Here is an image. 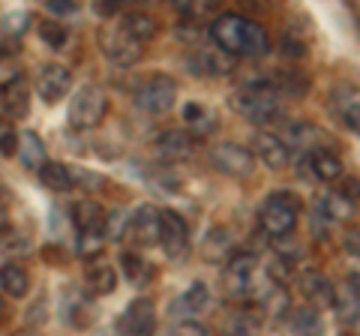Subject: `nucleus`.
Here are the masks:
<instances>
[{"label":"nucleus","instance_id":"1","mask_svg":"<svg viewBox=\"0 0 360 336\" xmlns=\"http://www.w3.org/2000/svg\"><path fill=\"white\" fill-rule=\"evenodd\" d=\"M210 39L217 42V49L229 58H267L270 54V37L267 30L258 25V21H250L240 13H222L213 18L210 25Z\"/></svg>","mask_w":360,"mask_h":336},{"label":"nucleus","instance_id":"2","mask_svg":"<svg viewBox=\"0 0 360 336\" xmlns=\"http://www.w3.org/2000/svg\"><path fill=\"white\" fill-rule=\"evenodd\" d=\"M229 105L250 123H276L285 117L283 99L270 91L267 78H258V82H250L240 91H234L229 96Z\"/></svg>","mask_w":360,"mask_h":336},{"label":"nucleus","instance_id":"3","mask_svg":"<svg viewBox=\"0 0 360 336\" xmlns=\"http://www.w3.org/2000/svg\"><path fill=\"white\" fill-rule=\"evenodd\" d=\"M300 214V195H295L291 189H276L270 193L267 201L258 207V226H262L270 238H288L297 226Z\"/></svg>","mask_w":360,"mask_h":336},{"label":"nucleus","instance_id":"4","mask_svg":"<svg viewBox=\"0 0 360 336\" xmlns=\"http://www.w3.org/2000/svg\"><path fill=\"white\" fill-rule=\"evenodd\" d=\"M108 111V99L103 93V87L96 84H84L78 87L75 96L70 99V111H66V120H70V127L84 132V129H94L103 123Z\"/></svg>","mask_w":360,"mask_h":336},{"label":"nucleus","instance_id":"5","mask_svg":"<svg viewBox=\"0 0 360 336\" xmlns=\"http://www.w3.org/2000/svg\"><path fill=\"white\" fill-rule=\"evenodd\" d=\"M177 103V82L165 72H156L150 78H144L135 91V105L148 115H165Z\"/></svg>","mask_w":360,"mask_h":336},{"label":"nucleus","instance_id":"6","mask_svg":"<svg viewBox=\"0 0 360 336\" xmlns=\"http://www.w3.org/2000/svg\"><path fill=\"white\" fill-rule=\"evenodd\" d=\"M99 49H103L105 60L115 66H132V63H139L144 54L141 42H135L120 25H105L99 30Z\"/></svg>","mask_w":360,"mask_h":336},{"label":"nucleus","instance_id":"7","mask_svg":"<svg viewBox=\"0 0 360 336\" xmlns=\"http://www.w3.org/2000/svg\"><path fill=\"white\" fill-rule=\"evenodd\" d=\"M160 246L172 261L186 259V252H189V226L172 207L160 210Z\"/></svg>","mask_w":360,"mask_h":336},{"label":"nucleus","instance_id":"8","mask_svg":"<svg viewBox=\"0 0 360 336\" xmlns=\"http://www.w3.org/2000/svg\"><path fill=\"white\" fill-rule=\"evenodd\" d=\"M210 162L219 174H229V177H250L252 168H255V156L252 150H246L243 144H219V148L210 150Z\"/></svg>","mask_w":360,"mask_h":336},{"label":"nucleus","instance_id":"9","mask_svg":"<svg viewBox=\"0 0 360 336\" xmlns=\"http://www.w3.org/2000/svg\"><path fill=\"white\" fill-rule=\"evenodd\" d=\"M252 279H255V255L252 252H238V255H231V259L225 261L222 283H225V291H229L231 297L250 295Z\"/></svg>","mask_w":360,"mask_h":336},{"label":"nucleus","instance_id":"10","mask_svg":"<svg viewBox=\"0 0 360 336\" xmlns=\"http://www.w3.org/2000/svg\"><path fill=\"white\" fill-rule=\"evenodd\" d=\"M127 238L139 246H156L160 243V207L156 205H139L129 214Z\"/></svg>","mask_w":360,"mask_h":336},{"label":"nucleus","instance_id":"11","mask_svg":"<svg viewBox=\"0 0 360 336\" xmlns=\"http://www.w3.org/2000/svg\"><path fill=\"white\" fill-rule=\"evenodd\" d=\"M0 108H4L6 117L21 120L27 117L30 111V82L21 72L9 75L4 84H0Z\"/></svg>","mask_w":360,"mask_h":336},{"label":"nucleus","instance_id":"12","mask_svg":"<svg viewBox=\"0 0 360 336\" xmlns=\"http://www.w3.org/2000/svg\"><path fill=\"white\" fill-rule=\"evenodd\" d=\"M123 336H153L156 333V306L148 297H135L120 318Z\"/></svg>","mask_w":360,"mask_h":336},{"label":"nucleus","instance_id":"13","mask_svg":"<svg viewBox=\"0 0 360 336\" xmlns=\"http://www.w3.org/2000/svg\"><path fill=\"white\" fill-rule=\"evenodd\" d=\"M33 84H37V93L45 99V103H58V99H63L70 93L72 72L66 70L63 63H45V66H39L37 82Z\"/></svg>","mask_w":360,"mask_h":336},{"label":"nucleus","instance_id":"14","mask_svg":"<svg viewBox=\"0 0 360 336\" xmlns=\"http://www.w3.org/2000/svg\"><path fill=\"white\" fill-rule=\"evenodd\" d=\"M297 285H300V295L307 297V306L312 309H324V306H330L333 304V283L328 276H324L321 271H312V267H307V271H300L297 276Z\"/></svg>","mask_w":360,"mask_h":336},{"label":"nucleus","instance_id":"15","mask_svg":"<svg viewBox=\"0 0 360 336\" xmlns=\"http://www.w3.org/2000/svg\"><path fill=\"white\" fill-rule=\"evenodd\" d=\"M153 153L160 162H184L193 153V136L186 129H165L153 138Z\"/></svg>","mask_w":360,"mask_h":336},{"label":"nucleus","instance_id":"16","mask_svg":"<svg viewBox=\"0 0 360 336\" xmlns=\"http://www.w3.org/2000/svg\"><path fill=\"white\" fill-rule=\"evenodd\" d=\"M186 66H189V72L198 78H222L234 70V60L229 54H222L219 49H201V51L189 54Z\"/></svg>","mask_w":360,"mask_h":336},{"label":"nucleus","instance_id":"17","mask_svg":"<svg viewBox=\"0 0 360 336\" xmlns=\"http://www.w3.org/2000/svg\"><path fill=\"white\" fill-rule=\"evenodd\" d=\"M252 148H255V156L270 168V172H283V168L291 162V150L285 148L283 138L274 136V132H255Z\"/></svg>","mask_w":360,"mask_h":336},{"label":"nucleus","instance_id":"18","mask_svg":"<svg viewBox=\"0 0 360 336\" xmlns=\"http://www.w3.org/2000/svg\"><path fill=\"white\" fill-rule=\"evenodd\" d=\"M231 250H234V234L222 226H213L205 234V240H201V259L210 264H225L231 259Z\"/></svg>","mask_w":360,"mask_h":336},{"label":"nucleus","instance_id":"19","mask_svg":"<svg viewBox=\"0 0 360 336\" xmlns=\"http://www.w3.org/2000/svg\"><path fill=\"white\" fill-rule=\"evenodd\" d=\"M267 84L279 99H300L309 93V75L295 72V70L274 72V78H267Z\"/></svg>","mask_w":360,"mask_h":336},{"label":"nucleus","instance_id":"20","mask_svg":"<svg viewBox=\"0 0 360 336\" xmlns=\"http://www.w3.org/2000/svg\"><path fill=\"white\" fill-rule=\"evenodd\" d=\"M120 27L129 33L135 42H141V46H148V42L160 33V21H156L150 13H141V9H132V13H123L120 18Z\"/></svg>","mask_w":360,"mask_h":336},{"label":"nucleus","instance_id":"21","mask_svg":"<svg viewBox=\"0 0 360 336\" xmlns=\"http://www.w3.org/2000/svg\"><path fill=\"white\" fill-rule=\"evenodd\" d=\"M84 285L90 295L103 297V295H111V291L117 288V271L105 261H94L84 267Z\"/></svg>","mask_w":360,"mask_h":336},{"label":"nucleus","instance_id":"22","mask_svg":"<svg viewBox=\"0 0 360 336\" xmlns=\"http://www.w3.org/2000/svg\"><path fill=\"white\" fill-rule=\"evenodd\" d=\"M309 168H312V181L321 183H336L342 177V160L330 150H312L309 153Z\"/></svg>","mask_w":360,"mask_h":336},{"label":"nucleus","instance_id":"23","mask_svg":"<svg viewBox=\"0 0 360 336\" xmlns=\"http://www.w3.org/2000/svg\"><path fill=\"white\" fill-rule=\"evenodd\" d=\"M18 160H21V165L27 168V172H39V168L49 162L45 160V144H42V138L37 136V132H21L18 136Z\"/></svg>","mask_w":360,"mask_h":336},{"label":"nucleus","instance_id":"24","mask_svg":"<svg viewBox=\"0 0 360 336\" xmlns=\"http://www.w3.org/2000/svg\"><path fill=\"white\" fill-rule=\"evenodd\" d=\"M0 291H6L9 297H25L30 291V276L18 261H6L0 267Z\"/></svg>","mask_w":360,"mask_h":336},{"label":"nucleus","instance_id":"25","mask_svg":"<svg viewBox=\"0 0 360 336\" xmlns=\"http://www.w3.org/2000/svg\"><path fill=\"white\" fill-rule=\"evenodd\" d=\"M72 219H75L78 231H103L105 210L99 207L94 198H82V201H75V207H72Z\"/></svg>","mask_w":360,"mask_h":336},{"label":"nucleus","instance_id":"26","mask_svg":"<svg viewBox=\"0 0 360 336\" xmlns=\"http://www.w3.org/2000/svg\"><path fill=\"white\" fill-rule=\"evenodd\" d=\"M120 267H123V276L129 279L132 285H148L150 279H153V264L150 261H144L139 252H132V250H123L120 252Z\"/></svg>","mask_w":360,"mask_h":336},{"label":"nucleus","instance_id":"27","mask_svg":"<svg viewBox=\"0 0 360 336\" xmlns=\"http://www.w3.org/2000/svg\"><path fill=\"white\" fill-rule=\"evenodd\" d=\"M291 333H295V336H324L321 312L312 309V306L291 309Z\"/></svg>","mask_w":360,"mask_h":336},{"label":"nucleus","instance_id":"28","mask_svg":"<svg viewBox=\"0 0 360 336\" xmlns=\"http://www.w3.org/2000/svg\"><path fill=\"white\" fill-rule=\"evenodd\" d=\"M37 174H39L42 186H49L51 193H66V189H72V186H75L72 168H70V165H63V162H45Z\"/></svg>","mask_w":360,"mask_h":336},{"label":"nucleus","instance_id":"29","mask_svg":"<svg viewBox=\"0 0 360 336\" xmlns=\"http://www.w3.org/2000/svg\"><path fill=\"white\" fill-rule=\"evenodd\" d=\"M184 120L189 123V132L198 136V138H205V136H210V132L217 129V115H213L210 108L198 105V103L184 105Z\"/></svg>","mask_w":360,"mask_h":336},{"label":"nucleus","instance_id":"30","mask_svg":"<svg viewBox=\"0 0 360 336\" xmlns=\"http://www.w3.org/2000/svg\"><path fill=\"white\" fill-rule=\"evenodd\" d=\"M315 210H319V217L324 214V219H348L354 214V201L342 195V193H330V195H324L319 205H315Z\"/></svg>","mask_w":360,"mask_h":336},{"label":"nucleus","instance_id":"31","mask_svg":"<svg viewBox=\"0 0 360 336\" xmlns=\"http://www.w3.org/2000/svg\"><path fill=\"white\" fill-rule=\"evenodd\" d=\"M66 321L72 324V328H78V330H84V328H90V321H94V316H96V306L90 304V300H84V295H72L70 297V304H66Z\"/></svg>","mask_w":360,"mask_h":336},{"label":"nucleus","instance_id":"32","mask_svg":"<svg viewBox=\"0 0 360 336\" xmlns=\"http://www.w3.org/2000/svg\"><path fill=\"white\" fill-rule=\"evenodd\" d=\"M330 306H333L336 316H340V321H357V316H360V297L348 285L333 291V304Z\"/></svg>","mask_w":360,"mask_h":336},{"label":"nucleus","instance_id":"33","mask_svg":"<svg viewBox=\"0 0 360 336\" xmlns=\"http://www.w3.org/2000/svg\"><path fill=\"white\" fill-rule=\"evenodd\" d=\"M210 304V288L205 283H193L189 285V291H184V297L177 300V306L189 312V316H195V312H205Z\"/></svg>","mask_w":360,"mask_h":336},{"label":"nucleus","instance_id":"34","mask_svg":"<svg viewBox=\"0 0 360 336\" xmlns=\"http://www.w3.org/2000/svg\"><path fill=\"white\" fill-rule=\"evenodd\" d=\"M37 33H39V39H42L49 49H60L63 42H66V27L60 25V21H54V18L37 21Z\"/></svg>","mask_w":360,"mask_h":336},{"label":"nucleus","instance_id":"35","mask_svg":"<svg viewBox=\"0 0 360 336\" xmlns=\"http://www.w3.org/2000/svg\"><path fill=\"white\" fill-rule=\"evenodd\" d=\"M127 226H129L127 210H111V214H105V222H103V238L105 240H123L127 238Z\"/></svg>","mask_w":360,"mask_h":336},{"label":"nucleus","instance_id":"36","mask_svg":"<svg viewBox=\"0 0 360 336\" xmlns=\"http://www.w3.org/2000/svg\"><path fill=\"white\" fill-rule=\"evenodd\" d=\"M264 309H267V316L274 318V321H283L285 316H291V300H288V291L283 288H274L270 295L264 297Z\"/></svg>","mask_w":360,"mask_h":336},{"label":"nucleus","instance_id":"37","mask_svg":"<svg viewBox=\"0 0 360 336\" xmlns=\"http://www.w3.org/2000/svg\"><path fill=\"white\" fill-rule=\"evenodd\" d=\"M105 246L103 231H78V255L82 259H96Z\"/></svg>","mask_w":360,"mask_h":336},{"label":"nucleus","instance_id":"38","mask_svg":"<svg viewBox=\"0 0 360 336\" xmlns=\"http://www.w3.org/2000/svg\"><path fill=\"white\" fill-rule=\"evenodd\" d=\"M229 330H231V336H255L258 333V318H252L250 312H238V316L231 318Z\"/></svg>","mask_w":360,"mask_h":336},{"label":"nucleus","instance_id":"39","mask_svg":"<svg viewBox=\"0 0 360 336\" xmlns=\"http://www.w3.org/2000/svg\"><path fill=\"white\" fill-rule=\"evenodd\" d=\"M342 120H345L348 132H354V136L360 138V103L345 105V111H342Z\"/></svg>","mask_w":360,"mask_h":336},{"label":"nucleus","instance_id":"40","mask_svg":"<svg viewBox=\"0 0 360 336\" xmlns=\"http://www.w3.org/2000/svg\"><path fill=\"white\" fill-rule=\"evenodd\" d=\"M45 9H49L51 15H72L78 13V4H72V0H45Z\"/></svg>","mask_w":360,"mask_h":336},{"label":"nucleus","instance_id":"41","mask_svg":"<svg viewBox=\"0 0 360 336\" xmlns=\"http://www.w3.org/2000/svg\"><path fill=\"white\" fill-rule=\"evenodd\" d=\"M283 51L288 54V58H307V42L295 39L291 33H285V37H283Z\"/></svg>","mask_w":360,"mask_h":336},{"label":"nucleus","instance_id":"42","mask_svg":"<svg viewBox=\"0 0 360 336\" xmlns=\"http://www.w3.org/2000/svg\"><path fill=\"white\" fill-rule=\"evenodd\" d=\"M18 153V132L4 129L0 132V156H13Z\"/></svg>","mask_w":360,"mask_h":336},{"label":"nucleus","instance_id":"43","mask_svg":"<svg viewBox=\"0 0 360 336\" xmlns=\"http://www.w3.org/2000/svg\"><path fill=\"white\" fill-rule=\"evenodd\" d=\"M172 336H207V330L201 328L198 321H180V324H174Z\"/></svg>","mask_w":360,"mask_h":336},{"label":"nucleus","instance_id":"44","mask_svg":"<svg viewBox=\"0 0 360 336\" xmlns=\"http://www.w3.org/2000/svg\"><path fill=\"white\" fill-rule=\"evenodd\" d=\"M21 25H27V13H9L6 18H4V27H6V33H25V27Z\"/></svg>","mask_w":360,"mask_h":336},{"label":"nucleus","instance_id":"45","mask_svg":"<svg viewBox=\"0 0 360 336\" xmlns=\"http://www.w3.org/2000/svg\"><path fill=\"white\" fill-rule=\"evenodd\" d=\"M270 279H276V283H285V279L291 276L288 273V261H283V259H274V264H270Z\"/></svg>","mask_w":360,"mask_h":336},{"label":"nucleus","instance_id":"46","mask_svg":"<svg viewBox=\"0 0 360 336\" xmlns=\"http://www.w3.org/2000/svg\"><path fill=\"white\" fill-rule=\"evenodd\" d=\"M94 13L103 15V18H111V15L120 13V4H117V0H108V4H105V0H99V4H94Z\"/></svg>","mask_w":360,"mask_h":336},{"label":"nucleus","instance_id":"47","mask_svg":"<svg viewBox=\"0 0 360 336\" xmlns=\"http://www.w3.org/2000/svg\"><path fill=\"white\" fill-rule=\"evenodd\" d=\"M345 252H352L360 259V231H348L345 234Z\"/></svg>","mask_w":360,"mask_h":336},{"label":"nucleus","instance_id":"48","mask_svg":"<svg viewBox=\"0 0 360 336\" xmlns=\"http://www.w3.org/2000/svg\"><path fill=\"white\" fill-rule=\"evenodd\" d=\"M345 285H348V288H352V291H354V295L360 297V271H352V273H348V279H345Z\"/></svg>","mask_w":360,"mask_h":336},{"label":"nucleus","instance_id":"49","mask_svg":"<svg viewBox=\"0 0 360 336\" xmlns=\"http://www.w3.org/2000/svg\"><path fill=\"white\" fill-rule=\"evenodd\" d=\"M9 336H39V330L37 328H21V330H13Z\"/></svg>","mask_w":360,"mask_h":336},{"label":"nucleus","instance_id":"50","mask_svg":"<svg viewBox=\"0 0 360 336\" xmlns=\"http://www.w3.org/2000/svg\"><path fill=\"white\" fill-rule=\"evenodd\" d=\"M6 228V210H4V205H0V231Z\"/></svg>","mask_w":360,"mask_h":336},{"label":"nucleus","instance_id":"51","mask_svg":"<svg viewBox=\"0 0 360 336\" xmlns=\"http://www.w3.org/2000/svg\"><path fill=\"white\" fill-rule=\"evenodd\" d=\"M6 321V304H4V297H0V324Z\"/></svg>","mask_w":360,"mask_h":336},{"label":"nucleus","instance_id":"52","mask_svg":"<svg viewBox=\"0 0 360 336\" xmlns=\"http://www.w3.org/2000/svg\"><path fill=\"white\" fill-rule=\"evenodd\" d=\"M96 336H120V330H99Z\"/></svg>","mask_w":360,"mask_h":336}]
</instances>
